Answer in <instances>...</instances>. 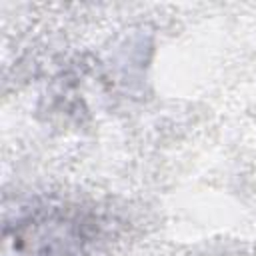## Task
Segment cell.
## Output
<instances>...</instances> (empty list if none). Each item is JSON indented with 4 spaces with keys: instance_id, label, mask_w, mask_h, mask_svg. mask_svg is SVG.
Returning a JSON list of instances; mask_svg holds the SVG:
<instances>
[{
    "instance_id": "cell-1",
    "label": "cell",
    "mask_w": 256,
    "mask_h": 256,
    "mask_svg": "<svg viewBox=\"0 0 256 256\" xmlns=\"http://www.w3.org/2000/svg\"><path fill=\"white\" fill-rule=\"evenodd\" d=\"M94 238V222L82 212L50 208L16 224L6 256H88Z\"/></svg>"
}]
</instances>
